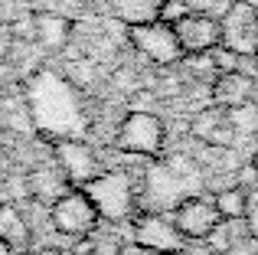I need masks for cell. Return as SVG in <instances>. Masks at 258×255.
<instances>
[{
  "label": "cell",
  "mask_w": 258,
  "mask_h": 255,
  "mask_svg": "<svg viewBox=\"0 0 258 255\" xmlns=\"http://www.w3.org/2000/svg\"><path fill=\"white\" fill-rule=\"evenodd\" d=\"M216 210H219L222 223H235V219H245L248 213V190H242V186H226V190H219L213 197Z\"/></svg>",
  "instance_id": "2e32d148"
},
{
  "label": "cell",
  "mask_w": 258,
  "mask_h": 255,
  "mask_svg": "<svg viewBox=\"0 0 258 255\" xmlns=\"http://www.w3.org/2000/svg\"><path fill=\"white\" fill-rule=\"evenodd\" d=\"M127 39H131V43L138 46L151 62H157V66H176L183 59L173 30H170V26H164V23L127 26Z\"/></svg>",
  "instance_id": "52a82bcc"
},
{
  "label": "cell",
  "mask_w": 258,
  "mask_h": 255,
  "mask_svg": "<svg viewBox=\"0 0 258 255\" xmlns=\"http://www.w3.org/2000/svg\"><path fill=\"white\" fill-rule=\"evenodd\" d=\"M56 160H59V170L66 173V180H69L72 186H85L101 173L98 157H95L85 144H79V141H59Z\"/></svg>",
  "instance_id": "9c48e42d"
},
{
  "label": "cell",
  "mask_w": 258,
  "mask_h": 255,
  "mask_svg": "<svg viewBox=\"0 0 258 255\" xmlns=\"http://www.w3.org/2000/svg\"><path fill=\"white\" fill-rule=\"evenodd\" d=\"M206 245L216 255H226L229 249H232V229H229V223H219V226H216V229L206 236Z\"/></svg>",
  "instance_id": "ffe728a7"
},
{
  "label": "cell",
  "mask_w": 258,
  "mask_h": 255,
  "mask_svg": "<svg viewBox=\"0 0 258 255\" xmlns=\"http://www.w3.org/2000/svg\"><path fill=\"white\" fill-rule=\"evenodd\" d=\"M127 98H131V111H151V105L157 102V92H151V89H134Z\"/></svg>",
  "instance_id": "603a6c76"
},
{
  "label": "cell",
  "mask_w": 258,
  "mask_h": 255,
  "mask_svg": "<svg viewBox=\"0 0 258 255\" xmlns=\"http://www.w3.org/2000/svg\"><path fill=\"white\" fill-rule=\"evenodd\" d=\"M252 95H255V82H252V76H245L242 69L219 72V76L213 79V85H209L213 105H219V108H226V111L245 108V105L252 102Z\"/></svg>",
  "instance_id": "30bf717a"
},
{
  "label": "cell",
  "mask_w": 258,
  "mask_h": 255,
  "mask_svg": "<svg viewBox=\"0 0 258 255\" xmlns=\"http://www.w3.org/2000/svg\"><path fill=\"white\" fill-rule=\"evenodd\" d=\"M114 85H118L124 95H131V92L138 89V82H134V72H131V69H118V72H114Z\"/></svg>",
  "instance_id": "484cf974"
},
{
  "label": "cell",
  "mask_w": 258,
  "mask_h": 255,
  "mask_svg": "<svg viewBox=\"0 0 258 255\" xmlns=\"http://www.w3.org/2000/svg\"><path fill=\"white\" fill-rule=\"evenodd\" d=\"M72 255H95V242H92L88 236H82V239L76 242V249H72Z\"/></svg>",
  "instance_id": "83f0119b"
},
{
  "label": "cell",
  "mask_w": 258,
  "mask_h": 255,
  "mask_svg": "<svg viewBox=\"0 0 258 255\" xmlns=\"http://www.w3.org/2000/svg\"><path fill=\"white\" fill-rule=\"evenodd\" d=\"M118 255H157L154 249H147V245H141V242H124V245H118Z\"/></svg>",
  "instance_id": "4316f807"
},
{
  "label": "cell",
  "mask_w": 258,
  "mask_h": 255,
  "mask_svg": "<svg viewBox=\"0 0 258 255\" xmlns=\"http://www.w3.org/2000/svg\"><path fill=\"white\" fill-rule=\"evenodd\" d=\"M245 232L248 239H258V200L248 197V213H245Z\"/></svg>",
  "instance_id": "d4e9b609"
},
{
  "label": "cell",
  "mask_w": 258,
  "mask_h": 255,
  "mask_svg": "<svg viewBox=\"0 0 258 255\" xmlns=\"http://www.w3.org/2000/svg\"><path fill=\"white\" fill-rule=\"evenodd\" d=\"M252 160H255V164H258V154H255V157H252Z\"/></svg>",
  "instance_id": "836d02e7"
},
{
  "label": "cell",
  "mask_w": 258,
  "mask_h": 255,
  "mask_svg": "<svg viewBox=\"0 0 258 255\" xmlns=\"http://www.w3.org/2000/svg\"><path fill=\"white\" fill-rule=\"evenodd\" d=\"M209 56H213V62H216V72H232V69H239V59H242V56H235L232 49H226V46H216Z\"/></svg>",
  "instance_id": "7402d4cb"
},
{
  "label": "cell",
  "mask_w": 258,
  "mask_h": 255,
  "mask_svg": "<svg viewBox=\"0 0 258 255\" xmlns=\"http://www.w3.org/2000/svg\"><path fill=\"white\" fill-rule=\"evenodd\" d=\"M255 69H258V52H255Z\"/></svg>",
  "instance_id": "1f68e13d"
},
{
  "label": "cell",
  "mask_w": 258,
  "mask_h": 255,
  "mask_svg": "<svg viewBox=\"0 0 258 255\" xmlns=\"http://www.w3.org/2000/svg\"><path fill=\"white\" fill-rule=\"evenodd\" d=\"M170 223L176 226V232H180L183 239H206L209 232L222 223V216H219V210H216L213 200H206V197H186V200L176 203Z\"/></svg>",
  "instance_id": "8992f818"
},
{
  "label": "cell",
  "mask_w": 258,
  "mask_h": 255,
  "mask_svg": "<svg viewBox=\"0 0 258 255\" xmlns=\"http://www.w3.org/2000/svg\"><path fill=\"white\" fill-rule=\"evenodd\" d=\"M183 59H186V69L193 72V76H200V79H216V76H219L209 52H200V56H183Z\"/></svg>",
  "instance_id": "44dd1931"
},
{
  "label": "cell",
  "mask_w": 258,
  "mask_h": 255,
  "mask_svg": "<svg viewBox=\"0 0 258 255\" xmlns=\"http://www.w3.org/2000/svg\"><path fill=\"white\" fill-rule=\"evenodd\" d=\"M79 190H85L92 203L98 206V213L108 219H121L134 206V190L124 173H98L92 183L79 186Z\"/></svg>",
  "instance_id": "277c9868"
},
{
  "label": "cell",
  "mask_w": 258,
  "mask_h": 255,
  "mask_svg": "<svg viewBox=\"0 0 258 255\" xmlns=\"http://www.w3.org/2000/svg\"><path fill=\"white\" fill-rule=\"evenodd\" d=\"M134 242L147 245V249H154L160 255V252H183V242H186V239L176 232L173 223L154 216V213H144V216L134 219Z\"/></svg>",
  "instance_id": "8fae6325"
},
{
  "label": "cell",
  "mask_w": 258,
  "mask_h": 255,
  "mask_svg": "<svg viewBox=\"0 0 258 255\" xmlns=\"http://www.w3.org/2000/svg\"><path fill=\"white\" fill-rule=\"evenodd\" d=\"M189 13H193L189 0H160V17H157V23L173 26V23H180L183 17H189Z\"/></svg>",
  "instance_id": "ac0fdd59"
},
{
  "label": "cell",
  "mask_w": 258,
  "mask_h": 255,
  "mask_svg": "<svg viewBox=\"0 0 258 255\" xmlns=\"http://www.w3.org/2000/svg\"><path fill=\"white\" fill-rule=\"evenodd\" d=\"M33 23H36L33 46H39L43 52L66 49V43L72 39V30H76L66 17H56V13H33Z\"/></svg>",
  "instance_id": "5bb4252c"
},
{
  "label": "cell",
  "mask_w": 258,
  "mask_h": 255,
  "mask_svg": "<svg viewBox=\"0 0 258 255\" xmlns=\"http://www.w3.org/2000/svg\"><path fill=\"white\" fill-rule=\"evenodd\" d=\"M160 255H183V252H160Z\"/></svg>",
  "instance_id": "4dcf8cb0"
},
{
  "label": "cell",
  "mask_w": 258,
  "mask_h": 255,
  "mask_svg": "<svg viewBox=\"0 0 258 255\" xmlns=\"http://www.w3.org/2000/svg\"><path fill=\"white\" fill-rule=\"evenodd\" d=\"M164 121L154 111H127V118L118 124V134H114V147L138 157H157L164 151Z\"/></svg>",
  "instance_id": "6da1fadb"
},
{
  "label": "cell",
  "mask_w": 258,
  "mask_h": 255,
  "mask_svg": "<svg viewBox=\"0 0 258 255\" xmlns=\"http://www.w3.org/2000/svg\"><path fill=\"white\" fill-rule=\"evenodd\" d=\"M30 239H33V226L23 216V210L13 203H0V242L13 255H23L30 249Z\"/></svg>",
  "instance_id": "4fadbf2b"
},
{
  "label": "cell",
  "mask_w": 258,
  "mask_h": 255,
  "mask_svg": "<svg viewBox=\"0 0 258 255\" xmlns=\"http://www.w3.org/2000/svg\"><path fill=\"white\" fill-rule=\"evenodd\" d=\"M26 186H30L33 203H39V206H52L56 200H62L72 190V183L66 180V173L59 167H36L26 177Z\"/></svg>",
  "instance_id": "7c38bea8"
},
{
  "label": "cell",
  "mask_w": 258,
  "mask_h": 255,
  "mask_svg": "<svg viewBox=\"0 0 258 255\" xmlns=\"http://www.w3.org/2000/svg\"><path fill=\"white\" fill-rule=\"evenodd\" d=\"M219 33L226 49L235 56H255L258 52V7L252 0H232L219 17Z\"/></svg>",
  "instance_id": "3957f363"
},
{
  "label": "cell",
  "mask_w": 258,
  "mask_h": 255,
  "mask_svg": "<svg viewBox=\"0 0 258 255\" xmlns=\"http://www.w3.org/2000/svg\"><path fill=\"white\" fill-rule=\"evenodd\" d=\"M10 4H23V0H10Z\"/></svg>",
  "instance_id": "d6a6232c"
},
{
  "label": "cell",
  "mask_w": 258,
  "mask_h": 255,
  "mask_svg": "<svg viewBox=\"0 0 258 255\" xmlns=\"http://www.w3.org/2000/svg\"><path fill=\"white\" fill-rule=\"evenodd\" d=\"M0 255H13V252H10V249H7V245H4V242H0Z\"/></svg>",
  "instance_id": "f546056e"
},
{
  "label": "cell",
  "mask_w": 258,
  "mask_h": 255,
  "mask_svg": "<svg viewBox=\"0 0 258 255\" xmlns=\"http://www.w3.org/2000/svg\"><path fill=\"white\" fill-rule=\"evenodd\" d=\"M239 186L242 190H258V164L252 160V164H245V167H239Z\"/></svg>",
  "instance_id": "cb8c5ba5"
},
{
  "label": "cell",
  "mask_w": 258,
  "mask_h": 255,
  "mask_svg": "<svg viewBox=\"0 0 258 255\" xmlns=\"http://www.w3.org/2000/svg\"><path fill=\"white\" fill-rule=\"evenodd\" d=\"M49 219H52V229L62 232V236H72V239H82V236H92L95 226L101 223V213L98 206L92 203L85 190L72 186L62 200L49 206Z\"/></svg>",
  "instance_id": "7a4b0ae2"
},
{
  "label": "cell",
  "mask_w": 258,
  "mask_h": 255,
  "mask_svg": "<svg viewBox=\"0 0 258 255\" xmlns=\"http://www.w3.org/2000/svg\"><path fill=\"white\" fill-rule=\"evenodd\" d=\"M108 13L124 26H147L157 23L160 0H108Z\"/></svg>",
  "instance_id": "9a60e30c"
},
{
  "label": "cell",
  "mask_w": 258,
  "mask_h": 255,
  "mask_svg": "<svg viewBox=\"0 0 258 255\" xmlns=\"http://www.w3.org/2000/svg\"><path fill=\"white\" fill-rule=\"evenodd\" d=\"M13 17H17V13H13V4L10 0H0V59H4L13 46V39H10V20Z\"/></svg>",
  "instance_id": "d6986e66"
},
{
  "label": "cell",
  "mask_w": 258,
  "mask_h": 255,
  "mask_svg": "<svg viewBox=\"0 0 258 255\" xmlns=\"http://www.w3.org/2000/svg\"><path fill=\"white\" fill-rule=\"evenodd\" d=\"M189 134L206 147H232L235 144V118H232V111L219 108V105H209V108L193 115Z\"/></svg>",
  "instance_id": "ba28073f"
},
{
  "label": "cell",
  "mask_w": 258,
  "mask_h": 255,
  "mask_svg": "<svg viewBox=\"0 0 258 255\" xmlns=\"http://www.w3.org/2000/svg\"><path fill=\"white\" fill-rule=\"evenodd\" d=\"M176 46H180L183 56H200V52H213L216 46L222 43V33H219V20L209 17V13H189L183 17L180 23L170 26Z\"/></svg>",
  "instance_id": "5b68a950"
},
{
  "label": "cell",
  "mask_w": 258,
  "mask_h": 255,
  "mask_svg": "<svg viewBox=\"0 0 258 255\" xmlns=\"http://www.w3.org/2000/svg\"><path fill=\"white\" fill-rule=\"evenodd\" d=\"M39 255H69V252H62V249H43Z\"/></svg>",
  "instance_id": "f1b7e54d"
},
{
  "label": "cell",
  "mask_w": 258,
  "mask_h": 255,
  "mask_svg": "<svg viewBox=\"0 0 258 255\" xmlns=\"http://www.w3.org/2000/svg\"><path fill=\"white\" fill-rule=\"evenodd\" d=\"M66 76H69L72 85H79V89H88V85L95 82V76H98V66H95L92 56L72 59V62H66Z\"/></svg>",
  "instance_id": "e0dca14e"
}]
</instances>
